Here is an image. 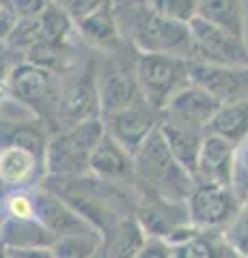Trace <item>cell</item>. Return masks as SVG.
<instances>
[{
  "label": "cell",
  "mask_w": 248,
  "mask_h": 258,
  "mask_svg": "<svg viewBox=\"0 0 248 258\" xmlns=\"http://www.w3.org/2000/svg\"><path fill=\"white\" fill-rule=\"evenodd\" d=\"M138 9L130 7V32L132 43L138 47L140 54H166L177 56L188 62H201V56L194 45L186 24H177L166 20L164 15L154 11L151 5H136Z\"/></svg>",
  "instance_id": "cell-1"
},
{
  "label": "cell",
  "mask_w": 248,
  "mask_h": 258,
  "mask_svg": "<svg viewBox=\"0 0 248 258\" xmlns=\"http://www.w3.org/2000/svg\"><path fill=\"white\" fill-rule=\"evenodd\" d=\"M47 142L50 140H45V134L39 123H33V120H0V151H28L41 164H45Z\"/></svg>",
  "instance_id": "cell-15"
},
{
  "label": "cell",
  "mask_w": 248,
  "mask_h": 258,
  "mask_svg": "<svg viewBox=\"0 0 248 258\" xmlns=\"http://www.w3.org/2000/svg\"><path fill=\"white\" fill-rule=\"evenodd\" d=\"M134 172H138L169 200H186L196 187V181L173 159L160 129L149 136L134 155Z\"/></svg>",
  "instance_id": "cell-2"
},
{
  "label": "cell",
  "mask_w": 248,
  "mask_h": 258,
  "mask_svg": "<svg viewBox=\"0 0 248 258\" xmlns=\"http://www.w3.org/2000/svg\"><path fill=\"white\" fill-rule=\"evenodd\" d=\"M237 203L233 189L225 185L196 183L188 198V217L194 228H214L233 222L237 215Z\"/></svg>",
  "instance_id": "cell-11"
},
{
  "label": "cell",
  "mask_w": 248,
  "mask_h": 258,
  "mask_svg": "<svg viewBox=\"0 0 248 258\" xmlns=\"http://www.w3.org/2000/svg\"><path fill=\"white\" fill-rule=\"evenodd\" d=\"M39 20H41V32H43L41 43L65 45V39L71 26H74V22L69 20V15L61 7V3H50L45 7V11L39 15Z\"/></svg>",
  "instance_id": "cell-23"
},
{
  "label": "cell",
  "mask_w": 248,
  "mask_h": 258,
  "mask_svg": "<svg viewBox=\"0 0 248 258\" xmlns=\"http://www.w3.org/2000/svg\"><path fill=\"white\" fill-rule=\"evenodd\" d=\"M205 134L220 136V138L237 144L248 134V101L222 106Z\"/></svg>",
  "instance_id": "cell-22"
},
{
  "label": "cell",
  "mask_w": 248,
  "mask_h": 258,
  "mask_svg": "<svg viewBox=\"0 0 248 258\" xmlns=\"http://www.w3.org/2000/svg\"><path fill=\"white\" fill-rule=\"evenodd\" d=\"M54 239L45 226L33 217V220H15L9 217L0 226V243L5 247H18V249H30V247H52Z\"/></svg>",
  "instance_id": "cell-20"
},
{
  "label": "cell",
  "mask_w": 248,
  "mask_h": 258,
  "mask_svg": "<svg viewBox=\"0 0 248 258\" xmlns=\"http://www.w3.org/2000/svg\"><path fill=\"white\" fill-rule=\"evenodd\" d=\"M106 134L113 138L119 147H123L134 157L140 151V147L147 142V138L158 129L162 114L154 110L147 101L138 103L134 108H127L117 114L100 116Z\"/></svg>",
  "instance_id": "cell-7"
},
{
  "label": "cell",
  "mask_w": 248,
  "mask_h": 258,
  "mask_svg": "<svg viewBox=\"0 0 248 258\" xmlns=\"http://www.w3.org/2000/svg\"><path fill=\"white\" fill-rule=\"evenodd\" d=\"M50 3H45V0H13V9L18 13V18H39L45 7Z\"/></svg>",
  "instance_id": "cell-34"
},
{
  "label": "cell",
  "mask_w": 248,
  "mask_h": 258,
  "mask_svg": "<svg viewBox=\"0 0 248 258\" xmlns=\"http://www.w3.org/2000/svg\"><path fill=\"white\" fill-rule=\"evenodd\" d=\"M5 76H7V67H5V58L0 56V82L5 80ZM7 78H9V76H7Z\"/></svg>",
  "instance_id": "cell-36"
},
{
  "label": "cell",
  "mask_w": 248,
  "mask_h": 258,
  "mask_svg": "<svg viewBox=\"0 0 248 258\" xmlns=\"http://www.w3.org/2000/svg\"><path fill=\"white\" fill-rule=\"evenodd\" d=\"M173 247V258H218V247L207 237L194 235Z\"/></svg>",
  "instance_id": "cell-29"
},
{
  "label": "cell",
  "mask_w": 248,
  "mask_h": 258,
  "mask_svg": "<svg viewBox=\"0 0 248 258\" xmlns=\"http://www.w3.org/2000/svg\"><path fill=\"white\" fill-rule=\"evenodd\" d=\"M233 151L235 144L220 136L205 134L203 147L199 153V174L196 183H212L231 187L233 179Z\"/></svg>",
  "instance_id": "cell-13"
},
{
  "label": "cell",
  "mask_w": 248,
  "mask_h": 258,
  "mask_svg": "<svg viewBox=\"0 0 248 258\" xmlns=\"http://www.w3.org/2000/svg\"><path fill=\"white\" fill-rule=\"evenodd\" d=\"M9 258H57L52 247H30V249H18V247H7Z\"/></svg>",
  "instance_id": "cell-35"
},
{
  "label": "cell",
  "mask_w": 248,
  "mask_h": 258,
  "mask_svg": "<svg viewBox=\"0 0 248 258\" xmlns=\"http://www.w3.org/2000/svg\"><path fill=\"white\" fill-rule=\"evenodd\" d=\"M59 118H63L69 127H76L86 120L100 118V95L97 84L91 74H84L78 82L63 95L59 106Z\"/></svg>",
  "instance_id": "cell-14"
},
{
  "label": "cell",
  "mask_w": 248,
  "mask_h": 258,
  "mask_svg": "<svg viewBox=\"0 0 248 258\" xmlns=\"http://www.w3.org/2000/svg\"><path fill=\"white\" fill-rule=\"evenodd\" d=\"M220 108L222 106L210 93L190 84L169 101V106L162 112V120L181 129L205 134Z\"/></svg>",
  "instance_id": "cell-10"
},
{
  "label": "cell",
  "mask_w": 248,
  "mask_h": 258,
  "mask_svg": "<svg viewBox=\"0 0 248 258\" xmlns=\"http://www.w3.org/2000/svg\"><path fill=\"white\" fill-rule=\"evenodd\" d=\"M158 129H160V134H162V138L166 142V147H169L173 159L196 181L199 153H201L205 134H196V132H190V129L175 127L171 123H164V120H160Z\"/></svg>",
  "instance_id": "cell-16"
},
{
  "label": "cell",
  "mask_w": 248,
  "mask_h": 258,
  "mask_svg": "<svg viewBox=\"0 0 248 258\" xmlns=\"http://www.w3.org/2000/svg\"><path fill=\"white\" fill-rule=\"evenodd\" d=\"M190 84L210 93L220 106L248 101V67L190 62Z\"/></svg>",
  "instance_id": "cell-6"
},
{
  "label": "cell",
  "mask_w": 248,
  "mask_h": 258,
  "mask_svg": "<svg viewBox=\"0 0 248 258\" xmlns=\"http://www.w3.org/2000/svg\"><path fill=\"white\" fill-rule=\"evenodd\" d=\"M0 258H9V254H7V247L0 243Z\"/></svg>",
  "instance_id": "cell-37"
},
{
  "label": "cell",
  "mask_w": 248,
  "mask_h": 258,
  "mask_svg": "<svg viewBox=\"0 0 248 258\" xmlns=\"http://www.w3.org/2000/svg\"><path fill=\"white\" fill-rule=\"evenodd\" d=\"M18 13L13 9V3H3L0 5V43H5L9 35L13 32V28L18 26Z\"/></svg>",
  "instance_id": "cell-33"
},
{
  "label": "cell",
  "mask_w": 248,
  "mask_h": 258,
  "mask_svg": "<svg viewBox=\"0 0 248 258\" xmlns=\"http://www.w3.org/2000/svg\"><path fill=\"white\" fill-rule=\"evenodd\" d=\"M7 211H9V217H15V220H33L35 217V203L33 196L22 191H15L7 198Z\"/></svg>",
  "instance_id": "cell-30"
},
{
  "label": "cell",
  "mask_w": 248,
  "mask_h": 258,
  "mask_svg": "<svg viewBox=\"0 0 248 258\" xmlns=\"http://www.w3.org/2000/svg\"><path fill=\"white\" fill-rule=\"evenodd\" d=\"M41 20L39 18H22L18 22V26L13 28L9 39L5 41V45L13 52H30L37 43H41Z\"/></svg>",
  "instance_id": "cell-24"
},
{
  "label": "cell",
  "mask_w": 248,
  "mask_h": 258,
  "mask_svg": "<svg viewBox=\"0 0 248 258\" xmlns=\"http://www.w3.org/2000/svg\"><path fill=\"white\" fill-rule=\"evenodd\" d=\"M39 161L28 151L20 149H5L0 151V183L9 187H20L26 185L35 176Z\"/></svg>",
  "instance_id": "cell-21"
},
{
  "label": "cell",
  "mask_w": 248,
  "mask_h": 258,
  "mask_svg": "<svg viewBox=\"0 0 248 258\" xmlns=\"http://www.w3.org/2000/svg\"><path fill=\"white\" fill-rule=\"evenodd\" d=\"M35 217L45 226L54 239L67 237H100L97 226H93L74 207L50 191H37L33 196Z\"/></svg>",
  "instance_id": "cell-9"
},
{
  "label": "cell",
  "mask_w": 248,
  "mask_h": 258,
  "mask_svg": "<svg viewBox=\"0 0 248 258\" xmlns=\"http://www.w3.org/2000/svg\"><path fill=\"white\" fill-rule=\"evenodd\" d=\"M97 95L102 116L117 114V112H123L145 101L138 80H136V71L121 67V64H113L102 74L97 82Z\"/></svg>",
  "instance_id": "cell-12"
},
{
  "label": "cell",
  "mask_w": 248,
  "mask_h": 258,
  "mask_svg": "<svg viewBox=\"0 0 248 258\" xmlns=\"http://www.w3.org/2000/svg\"><path fill=\"white\" fill-rule=\"evenodd\" d=\"M225 241L231 252H235L242 258H248V207L242 209L233 217V222L229 224L225 232Z\"/></svg>",
  "instance_id": "cell-28"
},
{
  "label": "cell",
  "mask_w": 248,
  "mask_h": 258,
  "mask_svg": "<svg viewBox=\"0 0 248 258\" xmlns=\"http://www.w3.org/2000/svg\"><path fill=\"white\" fill-rule=\"evenodd\" d=\"M89 170L106 181H123L134 174V157L106 134L97 144Z\"/></svg>",
  "instance_id": "cell-17"
},
{
  "label": "cell",
  "mask_w": 248,
  "mask_h": 258,
  "mask_svg": "<svg viewBox=\"0 0 248 258\" xmlns=\"http://www.w3.org/2000/svg\"><path fill=\"white\" fill-rule=\"evenodd\" d=\"M134 71L145 101L160 114L175 95L190 86V62L177 56L140 54Z\"/></svg>",
  "instance_id": "cell-4"
},
{
  "label": "cell",
  "mask_w": 248,
  "mask_h": 258,
  "mask_svg": "<svg viewBox=\"0 0 248 258\" xmlns=\"http://www.w3.org/2000/svg\"><path fill=\"white\" fill-rule=\"evenodd\" d=\"M61 7L69 15V20L74 24H80L86 20L91 13H95L102 7V0H69V3H61Z\"/></svg>",
  "instance_id": "cell-31"
},
{
  "label": "cell",
  "mask_w": 248,
  "mask_h": 258,
  "mask_svg": "<svg viewBox=\"0 0 248 258\" xmlns=\"http://www.w3.org/2000/svg\"><path fill=\"white\" fill-rule=\"evenodd\" d=\"M149 5L154 7L156 13L164 15L166 20L186 24V26L196 18L199 11V3H194V0H154Z\"/></svg>",
  "instance_id": "cell-25"
},
{
  "label": "cell",
  "mask_w": 248,
  "mask_h": 258,
  "mask_svg": "<svg viewBox=\"0 0 248 258\" xmlns=\"http://www.w3.org/2000/svg\"><path fill=\"white\" fill-rule=\"evenodd\" d=\"M100 237H67L57 239L52 252L57 258H89L97 249Z\"/></svg>",
  "instance_id": "cell-26"
},
{
  "label": "cell",
  "mask_w": 248,
  "mask_h": 258,
  "mask_svg": "<svg viewBox=\"0 0 248 258\" xmlns=\"http://www.w3.org/2000/svg\"><path fill=\"white\" fill-rule=\"evenodd\" d=\"M0 5H3V3H0Z\"/></svg>",
  "instance_id": "cell-38"
},
{
  "label": "cell",
  "mask_w": 248,
  "mask_h": 258,
  "mask_svg": "<svg viewBox=\"0 0 248 258\" xmlns=\"http://www.w3.org/2000/svg\"><path fill=\"white\" fill-rule=\"evenodd\" d=\"M145 243V239L140 235V228L136 224H123L119 228V235L115 241V247H113V254L110 258H136L138 249Z\"/></svg>",
  "instance_id": "cell-27"
},
{
  "label": "cell",
  "mask_w": 248,
  "mask_h": 258,
  "mask_svg": "<svg viewBox=\"0 0 248 258\" xmlns=\"http://www.w3.org/2000/svg\"><path fill=\"white\" fill-rule=\"evenodd\" d=\"M76 26L86 41L95 47H102V50H117L121 43L115 5L110 3H102L97 11L91 13L89 18L76 24Z\"/></svg>",
  "instance_id": "cell-19"
},
{
  "label": "cell",
  "mask_w": 248,
  "mask_h": 258,
  "mask_svg": "<svg viewBox=\"0 0 248 258\" xmlns=\"http://www.w3.org/2000/svg\"><path fill=\"white\" fill-rule=\"evenodd\" d=\"M106 136L102 118L67 127L47 142L45 168L52 174H80L91 166V157Z\"/></svg>",
  "instance_id": "cell-3"
},
{
  "label": "cell",
  "mask_w": 248,
  "mask_h": 258,
  "mask_svg": "<svg viewBox=\"0 0 248 258\" xmlns=\"http://www.w3.org/2000/svg\"><path fill=\"white\" fill-rule=\"evenodd\" d=\"M196 15L246 43V15L242 3L237 0H201Z\"/></svg>",
  "instance_id": "cell-18"
},
{
  "label": "cell",
  "mask_w": 248,
  "mask_h": 258,
  "mask_svg": "<svg viewBox=\"0 0 248 258\" xmlns=\"http://www.w3.org/2000/svg\"><path fill=\"white\" fill-rule=\"evenodd\" d=\"M9 93L15 101L35 114L59 112L61 93L59 82L52 71L30 62H20L9 71Z\"/></svg>",
  "instance_id": "cell-5"
},
{
  "label": "cell",
  "mask_w": 248,
  "mask_h": 258,
  "mask_svg": "<svg viewBox=\"0 0 248 258\" xmlns=\"http://www.w3.org/2000/svg\"><path fill=\"white\" fill-rule=\"evenodd\" d=\"M190 35L201 56V62L225 64V67H248V47L244 41L227 35L225 30L216 28L214 24L196 18L188 24Z\"/></svg>",
  "instance_id": "cell-8"
},
{
  "label": "cell",
  "mask_w": 248,
  "mask_h": 258,
  "mask_svg": "<svg viewBox=\"0 0 248 258\" xmlns=\"http://www.w3.org/2000/svg\"><path fill=\"white\" fill-rule=\"evenodd\" d=\"M136 258H173V247L162 239H145V243L138 249Z\"/></svg>",
  "instance_id": "cell-32"
}]
</instances>
